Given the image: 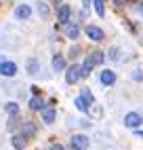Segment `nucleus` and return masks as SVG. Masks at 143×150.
Returning a JSON list of instances; mask_svg holds the SVG:
<instances>
[{"label":"nucleus","instance_id":"1","mask_svg":"<svg viewBox=\"0 0 143 150\" xmlns=\"http://www.w3.org/2000/svg\"><path fill=\"white\" fill-rule=\"evenodd\" d=\"M82 78V66L80 64H72L65 68V83L67 85H76Z\"/></svg>","mask_w":143,"mask_h":150},{"label":"nucleus","instance_id":"2","mask_svg":"<svg viewBox=\"0 0 143 150\" xmlns=\"http://www.w3.org/2000/svg\"><path fill=\"white\" fill-rule=\"evenodd\" d=\"M0 74L6 76V78L17 76V64L15 62H8L6 57H2V59H0Z\"/></svg>","mask_w":143,"mask_h":150},{"label":"nucleus","instance_id":"3","mask_svg":"<svg viewBox=\"0 0 143 150\" xmlns=\"http://www.w3.org/2000/svg\"><path fill=\"white\" fill-rule=\"evenodd\" d=\"M84 32H86V36H88V40H93V42H101V40L105 38V32H103L99 25H93V23H88V25L84 28Z\"/></svg>","mask_w":143,"mask_h":150},{"label":"nucleus","instance_id":"4","mask_svg":"<svg viewBox=\"0 0 143 150\" xmlns=\"http://www.w3.org/2000/svg\"><path fill=\"white\" fill-rule=\"evenodd\" d=\"M143 125V116L139 112H126L124 114V127L128 129H139Z\"/></svg>","mask_w":143,"mask_h":150},{"label":"nucleus","instance_id":"5","mask_svg":"<svg viewBox=\"0 0 143 150\" xmlns=\"http://www.w3.org/2000/svg\"><path fill=\"white\" fill-rule=\"evenodd\" d=\"M116 72L114 70H101V74H99V83L103 85V87H111V85H116Z\"/></svg>","mask_w":143,"mask_h":150},{"label":"nucleus","instance_id":"6","mask_svg":"<svg viewBox=\"0 0 143 150\" xmlns=\"http://www.w3.org/2000/svg\"><path fill=\"white\" fill-rule=\"evenodd\" d=\"M69 17H72V6L69 4H61L57 8V21L61 25H65V23H69Z\"/></svg>","mask_w":143,"mask_h":150},{"label":"nucleus","instance_id":"7","mask_svg":"<svg viewBox=\"0 0 143 150\" xmlns=\"http://www.w3.org/2000/svg\"><path fill=\"white\" fill-rule=\"evenodd\" d=\"M88 148V137L84 133H76L72 137V150H86Z\"/></svg>","mask_w":143,"mask_h":150},{"label":"nucleus","instance_id":"8","mask_svg":"<svg viewBox=\"0 0 143 150\" xmlns=\"http://www.w3.org/2000/svg\"><path fill=\"white\" fill-rule=\"evenodd\" d=\"M63 30H65V36L69 38V40H78V36H80V25L78 23H65L63 25Z\"/></svg>","mask_w":143,"mask_h":150},{"label":"nucleus","instance_id":"9","mask_svg":"<svg viewBox=\"0 0 143 150\" xmlns=\"http://www.w3.org/2000/svg\"><path fill=\"white\" fill-rule=\"evenodd\" d=\"M29 15H32V8L27 4H19L15 8V19H29Z\"/></svg>","mask_w":143,"mask_h":150},{"label":"nucleus","instance_id":"10","mask_svg":"<svg viewBox=\"0 0 143 150\" xmlns=\"http://www.w3.org/2000/svg\"><path fill=\"white\" fill-rule=\"evenodd\" d=\"M50 64H53V70H55V72H65V68H67V66H65V57H63V55H55Z\"/></svg>","mask_w":143,"mask_h":150},{"label":"nucleus","instance_id":"11","mask_svg":"<svg viewBox=\"0 0 143 150\" xmlns=\"http://www.w3.org/2000/svg\"><path fill=\"white\" fill-rule=\"evenodd\" d=\"M80 66H82V78H86L90 72H93V68H95V62L90 59V55H86V57H84V62L80 64Z\"/></svg>","mask_w":143,"mask_h":150},{"label":"nucleus","instance_id":"12","mask_svg":"<svg viewBox=\"0 0 143 150\" xmlns=\"http://www.w3.org/2000/svg\"><path fill=\"white\" fill-rule=\"evenodd\" d=\"M29 108H32L34 112H38V110H40V112H42V110H44L46 106H44V102H42V97H38V95H34L32 99H29Z\"/></svg>","mask_w":143,"mask_h":150},{"label":"nucleus","instance_id":"13","mask_svg":"<svg viewBox=\"0 0 143 150\" xmlns=\"http://www.w3.org/2000/svg\"><path fill=\"white\" fill-rule=\"evenodd\" d=\"M74 104H76V108L80 110V112H84V114H86V112H88V110H90V104L86 102V99H84L82 95H78V97L74 99Z\"/></svg>","mask_w":143,"mask_h":150},{"label":"nucleus","instance_id":"14","mask_svg":"<svg viewBox=\"0 0 143 150\" xmlns=\"http://www.w3.org/2000/svg\"><path fill=\"white\" fill-rule=\"evenodd\" d=\"M55 114H57V112H55V108H53V106L44 108V110H42V118H44V123H46V125H50V123L55 121Z\"/></svg>","mask_w":143,"mask_h":150},{"label":"nucleus","instance_id":"15","mask_svg":"<svg viewBox=\"0 0 143 150\" xmlns=\"http://www.w3.org/2000/svg\"><path fill=\"white\" fill-rule=\"evenodd\" d=\"M88 55H90V59L95 62V66H101V64L105 62V57H107V55H105V51H90Z\"/></svg>","mask_w":143,"mask_h":150},{"label":"nucleus","instance_id":"16","mask_svg":"<svg viewBox=\"0 0 143 150\" xmlns=\"http://www.w3.org/2000/svg\"><path fill=\"white\" fill-rule=\"evenodd\" d=\"M93 6H95V13L103 19L105 17V4H103V0H93Z\"/></svg>","mask_w":143,"mask_h":150},{"label":"nucleus","instance_id":"17","mask_svg":"<svg viewBox=\"0 0 143 150\" xmlns=\"http://www.w3.org/2000/svg\"><path fill=\"white\" fill-rule=\"evenodd\" d=\"M107 59H111V62H118L120 59V49L114 45V47H109V51H107Z\"/></svg>","mask_w":143,"mask_h":150},{"label":"nucleus","instance_id":"18","mask_svg":"<svg viewBox=\"0 0 143 150\" xmlns=\"http://www.w3.org/2000/svg\"><path fill=\"white\" fill-rule=\"evenodd\" d=\"M34 131H36V127H34L32 123H25V125L21 127V133H23V137H32V135H34Z\"/></svg>","mask_w":143,"mask_h":150},{"label":"nucleus","instance_id":"19","mask_svg":"<svg viewBox=\"0 0 143 150\" xmlns=\"http://www.w3.org/2000/svg\"><path fill=\"white\" fill-rule=\"evenodd\" d=\"M38 68H40V66H38V59H29V62H27V74L34 76V74L38 72Z\"/></svg>","mask_w":143,"mask_h":150},{"label":"nucleus","instance_id":"20","mask_svg":"<svg viewBox=\"0 0 143 150\" xmlns=\"http://www.w3.org/2000/svg\"><path fill=\"white\" fill-rule=\"evenodd\" d=\"M80 95H82V97L86 99V102H88L90 106H93V104H95V95H93V93H90V89H88V87H82V93H80Z\"/></svg>","mask_w":143,"mask_h":150},{"label":"nucleus","instance_id":"21","mask_svg":"<svg viewBox=\"0 0 143 150\" xmlns=\"http://www.w3.org/2000/svg\"><path fill=\"white\" fill-rule=\"evenodd\" d=\"M23 146H25L23 135H15V137H13V148H15V150H23Z\"/></svg>","mask_w":143,"mask_h":150},{"label":"nucleus","instance_id":"22","mask_svg":"<svg viewBox=\"0 0 143 150\" xmlns=\"http://www.w3.org/2000/svg\"><path fill=\"white\" fill-rule=\"evenodd\" d=\"M6 112L11 114V116H15V114L19 112V106H17L15 102H8V104H6Z\"/></svg>","mask_w":143,"mask_h":150},{"label":"nucleus","instance_id":"23","mask_svg":"<svg viewBox=\"0 0 143 150\" xmlns=\"http://www.w3.org/2000/svg\"><path fill=\"white\" fill-rule=\"evenodd\" d=\"M38 13L42 15V17H48V8H46L44 2H38Z\"/></svg>","mask_w":143,"mask_h":150},{"label":"nucleus","instance_id":"24","mask_svg":"<svg viewBox=\"0 0 143 150\" xmlns=\"http://www.w3.org/2000/svg\"><path fill=\"white\" fill-rule=\"evenodd\" d=\"M130 78H132V81H137V83H139V81H143V72H141V70L137 68V70H135V72H132V74H130Z\"/></svg>","mask_w":143,"mask_h":150},{"label":"nucleus","instance_id":"25","mask_svg":"<svg viewBox=\"0 0 143 150\" xmlns=\"http://www.w3.org/2000/svg\"><path fill=\"white\" fill-rule=\"evenodd\" d=\"M48 150H65V148H63V146H61V144H53V146H50Z\"/></svg>","mask_w":143,"mask_h":150},{"label":"nucleus","instance_id":"26","mask_svg":"<svg viewBox=\"0 0 143 150\" xmlns=\"http://www.w3.org/2000/svg\"><path fill=\"white\" fill-rule=\"evenodd\" d=\"M126 2H130V0H114L116 6H122V4H126Z\"/></svg>","mask_w":143,"mask_h":150},{"label":"nucleus","instance_id":"27","mask_svg":"<svg viewBox=\"0 0 143 150\" xmlns=\"http://www.w3.org/2000/svg\"><path fill=\"white\" fill-rule=\"evenodd\" d=\"M135 135L137 137H143V129H135Z\"/></svg>","mask_w":143,"mask_h":150},{"label":"nucleus","instance_id":"28","mask_svg":"<svg viewBox=\"0 0 143 150\" xmlns=\"http://www.w3.org/2000/svg\"><path fill=\"white\" fill-rule=\"evenodd\" d=\"M139 11H141V15H143V6H141V8H139Z\"/></svg>","mask_w":143,"mask_h":150}]
</instances>
